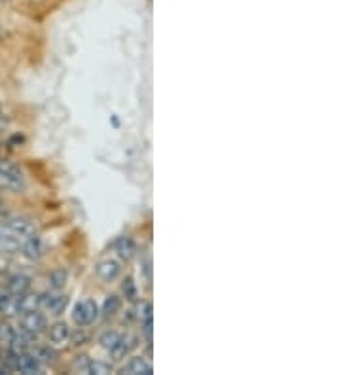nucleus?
Segmentation results:
<instances>
[{
  "label": "nucleus",
  "instance_id": "1",
  "mask_svg": "<svg viewBox=\"0 0 341 375\" xmlns=\"http://www.w3.org/2000/svg\"><path fill=\"white\" fill-rule=\"evenodd\" d=\"M0 182L6 188H12V190H21L23 184H25L19 167L14 165L8 159H0Z\"/></svg>",
  "mask_w": 341,
  "mask_h": 375
},
{
  "label": "nucleus",
  "instance_id": "2",
  "mask_svg": "<svg viewBox=\"0 0 341 375\" xmlns=\"http://www.w3.org/2000/svg\"><path fill=\"white\" fill-rule=\"evenodd\" d=\"M97 315H99L97 303L93 302V300H84V302L76 303L74 313H72V318H74V322H76L80 328H84V326L91 324L93 320L97 318Z\"/></svg>",
  "mask_w": 341,
  "mask_h": 375
},
{
  "label": "nucleus",
  "instance_id": "3",
  "mask_svg": "<svg viewBox=\"0 0 341 375\" xmlns=\"http://www.w3.org/2000/svg\"><path fill=\"white\" fill-rule=\"evenodd\" d=\"M137 347H139V338H137V336H133V333H125V336H121L120 341H118V343L110 349L112 360L114 362L123 360L125 356H129V354L135 351Z\"/></svg>",
  "mask_w": 341,
  "mask_h": 375
},
{
  "label": "nucleus",
  "instance_id": "4",
  "mask_svg": "<svg viewBox=\"0 0 341 375\" xmlns=\"http://www.w3.org/2000/svg\"><path fill=\"white\" fill-rule=\"evenodd\" d=\"M21 328L36 336V333L44 332V330L48 328V320H46V317L40 313V309L27 311V313L21 315Z\"/></svg>",
  "mask_w": 341,
  "mask_h": 375
},
{
  "label": "nucleus",
  "instance_id": "5",
  "mask_svg": "<svg viewBox=\"0 0 341 375\" xmlns=\"http://www.w3.org/2000/svg\"><path fill=\"white\" fill-rule=\"evenodd\" d=\"M67 305H69V298L63 296V294H50V292L42 294V307L50 311L51 315H55V317L63 315Z\"/></svg>",
  "mask_w": 341,
  "mask_h": 375
},
{
  "label": "nucleus",
  "instance_id": "6",
  "mask_svg": "<svg viewBox=\"0 0 341 375\" xmlns=\"http://www.w3.org/2000/svg\"><path fill=\"white\" fill-rule=\"evenodd\" d=\"M17 372L27 375L40 374V372H42V362L38 360L36 354L23 351V353H19V358H17Z\"/></svg>",
  "mask_w": 341,
  "mask_h": 375
},
{
  "label": "nucleus",
  "instance_id": "7",
  "mask_svg": "<svg viewBox=\"0 0 341 375\" xmlns=\"http://www.w3.org/2000/svg\"><path fill=\"white\" fill-rule=\"evenodd\" d=\"M21 253L27 256L28 260H38V258L42 256L44 245H42V239H40L38 233H33V235H28L27 239H23Z\"/></svg>",
  "mask_w": 341,
  "mask_h": 375
},
{
  "label": "nucleus",
  "instance_id": "8",
  "mask_svg": "<svg viewBox=\"0 0 341 375\" xmlns=\"http://www.w3.org/2000/svg\"><path fill=\"white\" fill-rule=\"evenodd\" d=\"M4 224L8 226V230L12 231L14 235H17V237L21 239H27L28 235H33V233H36L35 231V226L28 222L27 218H8Z\"/></svg>",
  "mask_w": 341,
  "mask_h": 375
},
{
  "label": "nucleus",
  "instance_id": "9",
  "mask_svg": "<svg viewBox=\"0 0 341 375\" xmlns=\"http://www.w3.org/2000/svg\"><path fill=\"white\" fill-rule=\"evenodd\" d=\"M120 374L123 375H152L154 369L150 366V362H146L142 356H135L120 369Z\"/></svg>",
  "mask_w": 341,
  "mask_h": 375
},
{
  "label": "nucleus",
  "instance_id": "10",
  "mask_svg": "<svg viewBox=\"0 0 341 375\" xmlns=\"http://www.w3.org/2000/svg\"><path fill=\"white\" fill-rule=\"evenodd\" d=\"M114 248H116V253H118V256H120L123 262H129L137 254L135 241L129 237V235H121V237L116 239Z\"/></svg>",
  "mask_w": 341,
  "mask_h": 375
},
{
  "label": "nucleus",
  "instance_id": "11",
  "mask_svg": "<svg viewBox=\"0 0 341 375\" xmlns=\"http://www.w3.org/2000/svg\"><path fill=\"white\" fill-rule=\"evenodd\" d=\"M0 315L4 317H15L19 315V298L10 292H0Z\"/></svg>",
  "mask_w": 341,
  "mask_h": 375
},
{
  "label": "nucleus",
  "instance_id": "12",
  "mask_svg": "<svg viewBox=\"0 0 341 375\" xmlns=\"http://www.w3.org/2000/svg\"><path fill=\"white\" fill-rule=\"evenodd\" d=\"M35 333L27 332V330H19V332H14V338L10 341V349H14L15 353H23V351H27L28 347L35 345Z\"/></svg>",
  "mask_w": 341,
  "mask_h": 375
},
{
  "label": "nucleus",
  "instance_id": "13",
  "mask_svg": "<svg viewBox=\"0 0 341 375\" xmlns=\"http://www.w3.org/2000/svg\"><path fill=\"white\" fill-rule=\"evenodd\" d=\"M6 290L17 298L23 296V294H27L28 290H30V279H28L27 275H14V277L8 279Z\"/></svg>",
  "mask_w": 341,
  "mask_h": 375
},
{
  "label": "nucleus",
  "instance_id": "14",
  "mask_svg": "<svg viewBox=\"0 0 341 375\" xmlns=\"http://www.w3.org/2000/svg\"><path fill=\"white\" fill-rule=\"evenodd\" d=\"M21 239L8 230L4 235H0V254H17L21 250Z\"/></svg>",
  "mask_w": 341,
  "mask_h": 375
},
{
  "label": "nucleus",
  "instance_id": "15",
  "mask_svg": "<svg viewBox=\"0 0 341 375\" xmlns=\"http://www.w3.org/2000/svg\"><path fill=\"white\" fill-rule=\"evenodd\" d=\"M95 271H97V275H99L103 281L110 282V281H114V279H118V275H120L121 267H120V264H118V262L103 260L99 264V266H97V269H95Z\"/></svg>",
  "mask_w": 341,
  "mask_h": 375
},
{
  "label": "nucleus",
  "instance_id": "16",
  "mask_svg": "<svg viewBox=\"0 0 341 375\" xmlns=\"http://www.w3.org/2000/svg\"><path fill=\"white\" fill-rule=\"evenodd\" d=\"M71 339V328L64 322H55L50 328V341L53 345H64Z\"/></svg>",
  "mask_w": 341,
  "mask_h": 375
},
{
  "label": "nucleus",
  "instance_id": "17",
  "mask_svg": "<svg viewBox=\"0 0 341 375\" xmlns=\"http://www.w3.org/2000/svg\"><path fill=\"white\" fill-rule=\"evenodd\" d=\"M42 307V294H27L19 296V313H27V311H36Z\"/></svg>",
  "mask_w": 341,
  "mask_h": 375
},
{
  "label": "nucleus",
  "instance_id": "18",
  "mask_svg": "<svg viewBox=\"0 0 341 375\" xmlns=\"http://www.w3.org/2000/svg\"><path fill=\"white\" fill-rule=\"evenodd\" d=\"M36 356H38V360L42 362V364H48V366H53V364L59 360V353L50 345L40 347V349L36 351Z\"/></svg>",
  "mask_w": 341,
  "mask_h": 375
},
{
  "label": "nucleus",
  "instance_id": "19",
  "mask_svg": "<svg viewBox=\"0 0 341 375\" xmlns=\"http://www.w3.org/2000/svg\"><path fill=\"white\" fill-rule=\"evenodd\" d=\"M69 273L64 269H53L50 273V286L53 290H61L67 284Z\"/></svg>",
  "mask_w": 341,
  "mask_h": 375
},
{
  "label": "nucleus",
  "instance_id": "20",
  "mask_svg": "<svg viewBox=\"0 0 341 375\" xmlns=\"http://www.w3.org/2000/svg\"><path fill=\"white\" fill-rule=\"evenodd\" d=\"M121 307V302L118 296H108L107 300H105V303H103V315H105V318L108 317H114L118 311H120Z\"/></svg>",
  "mask_w": 341,
  "mask_h": 375
},
{
  "label": "nucleus",
  "instance_id": "21",
  "mask_svg": "<svg viewBox=\"0 0 341 375\" xmlns=\"http://www.w3.org/2000/svg\"><path fill=\"white\" fill-rule=\"evenodd\" d=\"M120 338H121L120 332H116V330H108V332H105L103 336H100L99 343L105 347L107 351H110V349H112V347L120 341Z\"/></svg>",
  "mask_w": 341,
  "mask_h": 375
},
{
  "label": "nucleus",
  "instance_id": "22",
  "mask_svg": "<svg viewBox=\"0 0 341 375\" xmlns=\"http://www.w3.org/2000/svg\"><path fill=\"white\" fill-rule=\"evenodd\" d=\"M112 374V366L107 364V362L100 360H91V366H89V375H108Z\"/></svg>",
  "mask_w": 341,
  "mask_h": 375
},
{
  "label": "nucleus",
  "instance_id": "23",
  "mask_svg": "<svg viewBox=\"0 0 341 375\" xmlns=\"http://www.w3.org/2000/svg\"><path fill=\"white\" fill-rule=\"evenodd\" d=\"M89 366H91V360L87 356H78L74 364H72V372L74 374H85L89 375Z\"/></svg>",
  "mask_w": 341,
  "mask_h": 375
},
{
  "label": "nucleus",
  "instance_id": "24",
  "mask_svg": "<svg viewBox=\"0 0 341 375\" xmlns=\"http://www.w3.org/2000/svg\"><path fill=\"white\" fill-rule=\"evenodd\" d=\"M14 328L8 324H0V343H4V345H10V341L14 338Z\"/></svg>",
  "mask_w": 341,
  "mask_h": 375
},
{
  "label": "nucleus",
  "instance_id": "25",
  "mask_svg": "<svg viewBox=\"0 0 341 375\" xmlns=\"http://www.w3.org/2000/svg\"><path fill=\"white\" fill-rule=\"evenodd\" d=\"M121 289H123V294H125L128 300H131V302L135 300L137 286H135V282H133V279H125V282H123V286H121Z\"/></svg>",
  "mask_w": 341,
  "mask_h": 375
},
{
  "label": "nucleus",
  "instance_id": "26",
  "mask_svg": "<svg viewBox=\"0 0 341 375\" xmlns=\"http://www.w3.org/2000/svg\"><path fill=\"white\" fill-rule=\"evenodd\" d=\"M87 339H89V336H87V333H85L84 330H80V332L76 333V336H72V341H74V345H76V347L85 345V341H87Z\"/></svg>",
  "mask_w": 341,
  "mask_h": 375
},
{
  "label": "nucleus",
  "instance_id": "27",
  "mask_svg": "<svg viewBox=\"0 0 341 375\" xmlns=\"http://www.w3.org/2000/svg\"><path fill=\"white\" fill-rule=\"evenodd\" d=\"M4 214H6V205L0 201V217H4Z\"/></svg>",
  "mask_w": 341,
  "mask_h": 375
},
{
  "label": "nucleus",
  "instance_id": "28",
  "mask_svg": "<svg viewBox=\"0 0 341 375\" xmlns=\"http://www.w3.org/2000/svg\"><path fill=\"white\" fill-rule=\"evenodd\" d=\"M0 114H2V104H0Z\"/></svg>",
  "mask_w": 341,
  "mask_h": 375
}]
</instances>
